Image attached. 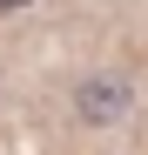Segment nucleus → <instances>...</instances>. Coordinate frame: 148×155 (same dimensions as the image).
I'll return each mask as SVG.
<instances>
[{"label":"nucleus","instance_id":"1","mask_svg":"<svg viewBox=\"0 0 148 155\" xmlns=\"http://www.w3.org/2000/svg\"><path fill=\"white\" fill-rule=\"evenodd\" d=\"M135 108H141V81L128 68H88V74L67 81V121L88 128V135L135 121Z\"/></svg>","mask_w":148,"mask_h":155},{"label":"nucleus","instance_id":"2","mask_svg":"<svg viewBox=\"0 0 148 155\" xmlns=\"http://www.w3.org/2000/svg\"><path fill=\"white\" fill-rule=\"evenodd\" d=\"M20 7H34V0H0V14H20Z\"/></svg>","mask_w":148,"mask_h":155}]
</instances>
